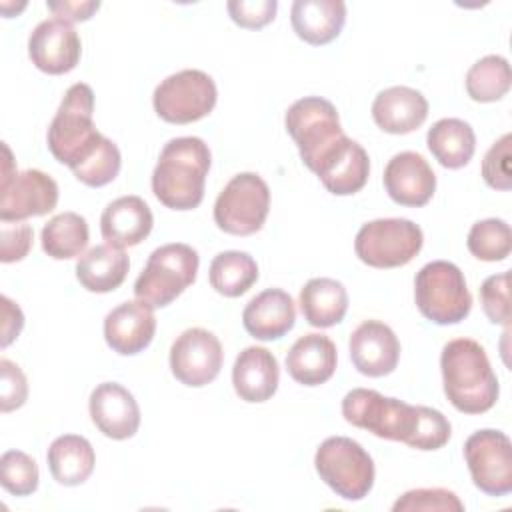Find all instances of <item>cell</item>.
<instances>
[{
    "mask_svg": "<svg viewBox=\"0 0 512 512\" xmlns=\"http://www.w3.org/2000/svg\"><path fill=\"white\" fill-rule=\"evenodd\" d=\"M154 216L140 196H120L112 200L100 216V232L106 244L128 248L140 244L152 232Z\"/></svg>",
    "mask_w": 512,
    "mask_h": 512,
    "instance_id": "20",
    "label": "cell"
},
{
    "mask_svg": "<svg viewBox=\"0 0 512 512\" xmlns=\"http://www.w3.org/2000/svg\"><path fill=\"white\" fill-rule=\"evenodd\" d=\"M222 360V344L206 328L184 330L170 348V370L178 382L190 388L210 384L218 376Z\"/></svg>",
    "mask_w": 512,
    "mask_h": 512,
    "instance_id": "13",
    "label": "cell"
},
{
    "mask_svg": "<svg viewBox=\"0 0 512 512\" xmlns=\"http://www.w3.org/2000/svg\"><path fill=\"white\" fill-rule=\"evenodd\" d=\"M280 380L276 356L262 346L244 348L232 368V384L240 400L266 402L274 396Z\"/></svg>",
    "mask_w": 512,
    "mask_h": 512,
    "instance_id": "23",
    "label": "cell"
},
{
    "mask_svg": "<svg viewBox=\"0 0 512 512\" xmlns=\"http://www.w3.org/2000/svg\"><path fill=\"white\" fill-rule=\"evenodd\" d=\"M198 252L182 242H172L156 248L134 282L136 300L150 308H164L172 304L190 284L198 272Z\"/></svg>",
    "mask_w": 512,
    "mask_h": 512,
    "instance_id": "6",
    "label": "cell"
},
{
    "mask_svg": "<svg viewBox=\"0 0 512 512\" xmlns=\"http://www.w3.org/2000/svg\"><path fill=\"white\" fill-rule=\"evenodd\" d=\"M510 272H500L488 276L480 286L482 310L492 324L504 328L510 326Z\"/></svg>",
    "mask_w": 512,
    "mask_h": 512,
    "instance_id": "39",
    "label": "cell"
},
{
    "mask_svg": "<svg viewBox=\"0 0 512 512\" xmlns=\"http://www.w3.org/2000/svg\"><path fill=\"white\" fill-rule=\"evenodd\" d=\"M394 512H462L460 498L446 488H416L404 492L392 506Z\"/></svg>",
    "mask_w": 512,
    "mask_h": 512,
    "instance_id": "37",
    "label": "cell"
},
{
    "mask_svg": "<svg viewBox=\"0 0 512 512\" xmlns=\"http://www.w3.org/2000/svg\"><path fill=\"white\" fill-rule=\"evenodd\" d=\"M440 370L444 394L458 412L482 414L496 404L500 394L498 378L486 350L476 340H450L442 348Z\"/></svg>",
    "mask_w": 512,
    "mask_h": 512,
    "instance_id": "3",
    "label": "cell"
},
{
    "mask_svg": "<svg viewBox=\"0 0 512 512\" xmlns=\"http://www.w3.org/2000/svg\"><path fill=\"white\" fill-rule=\"evenodd\" d=\"M218 100L214 80L202 70H180L164 78L152 96L156 114L170 124H190L208 116Z\"/></svg>",
    "mask_w": 512,
    "mask_h": 512,
    "instance_id": "11",
    "label": "cell"
},
{
    "mask_svg": "<svg viewBox=\"0 0 512 512\" xmlns=\"http://www.w3.org/2000/svg\"><path fill=\"white\" fill-rule=\"evenodd\" d=\"M372 118L388 134H408L428 118V100L410 86H392L374 98Z\"/></svg>",
    "mask_w": 512,
    "mask_h": 512,
    "instance_id": "22",
    "label": "cell"
},
{
    "mask_svg": "<svg viewBox=\"0 0 512 512\" xmlns=\"http://www.w3.org/2000/svg\"><path fill=\"white\" fill-rule=\"evenodd\" d=\"M28 398V382L18 364L8 358L0 360V410L12 412L24 406Z\"/></svg>",
    "mask_w": 512,
    "mask_h": 512,
    "instance_id": "41",
    "label": "cell"
},
{
    "mask_svg": "<svg viewBox=\"0 0 512 512\" xmlns=\"http://www.w3.org/2000/svg\"><path fill=\"white\" fill-rule=\"evenodd\" d=\"M370 174V158L356 140H346L336 156L316 174L324 188L336 196L360 192Z\"/></svg>",
    "mask_w": 512,
    "mask_h": 512,
    "instance_id": "29",
    "label": "cell"
},
{
    "mask_svg": "<svg viewBox=\"0 0 512 512\" xmlns=\"http://www.w3.org/2000/svg\"><path fill=\"white\" fill-rule=\"evenodd\" d=\"M142 300H128L112 308L104 318L106 344L122 356H134L150 346L156 332V316Z\"/></svg>",
    "mask_w": 512,
    "mask_h": 512,
    "instance_id": "19",
    "label": "cell"
},
{
    "mask_svg": "<svg viewBox=\"0 0 512 512\" xmlns=\"http://www.w3.org/2000/svg\"><path fill=\"white\" fill-rule=\"evenodd\" d=\"M0 302H2V338H0V346L6 348L18 338V334L24 326V314H22L20 306L16 302H12L8 296H2Z\"/></svg>",
    "mask_w": 512,
    "mask_h": 512,
    "instance_id": "43",
    "label": "cell"
},
{
    "mask_svg": "<svg viewBox=\"0 0 512 512\" xmlns=\"http://www.w3.org/2000/svg\"><path fill=\"white\" fill-rule=\"evenodd\" d=\"M90 418L112 440H126L138 432L140 408L130 390L118 382H102L90 394Z\"/></svg>",
    "mask_w": 512,
    "mask_h": 512,
    "instance_id": "17",
    "label": "cell"
},
{
    "mask_svg": "<svg viewBox=\"0 0 512 512\" xmlns=\"http://www.w3.org/2000/svg\"><path fill=\"white\" fill-rule=\"evenodd\" d=\"M510 84V64L498 54L480 58L466 72V92L474 102H496L508 94Z\"/></svg>",
    "mask_w": 512,
    "mask_h": 512,
    "instance_id": "33",
    "label": "cell"
},
{
    "mask_svg": "<svg viewBox=\"0 0 512 512\" xmlns=\"http://www.w3.org/2000/svg\"><path fill=\"white\" fill-rule=\"evenodd\" d=\"M58 204V184L42 170L16 172L0 180V220L22 222L30 216H44Z\"/></svg>",
    "mask_w": 512,
    "mask_h": 512,
    "instance_id": "14",
    "label": "cell"
},
{
    "mask_svg": "<svg viewBox=\"0 0 512 512\" xmlns=\"http://www.w3.org/2000/svg\"><path fill=\"white\" fill-rule=\"evenodd\" d=\"M210 148L198 136H180L166 142L152 172V192L172 210L198 208L210 170Z\"/></svg>",
    "mask_w": 512,
    "mask_h": 512,
    "instance_id": "2",
    "label": "cell"
},
{
    "mask_svg": "<svg viewBox=\"0 0 512 512\" xmlns=\"http://www.w3.org/2000/svg\"><path fill=\"white\" fill-rule=\"evenodd\" d=\"M384 188L400 204L418 208L430 202L436 192V174L418 152H400L384 168Z\"/></svg>",
    "mask_w": 512,
    "mask_h": 512,
    "instance_id": "18",
    "label": "cell"
},
{
    "mask_svg": "<svg viewBox=\"0 0 512 512\" xmlns=\"http://www.w3.org/2000/svg\"><path fill=\"white\" fill-rule=\"evenodd\" d=\"M88 222L76 212H62L42 228V250L54 260H68L84 252L88 244Z\"/></svg>",
    "mask_w": 512,
    "mask_h": 512,
    "instance_id": "32",
    "label": "cell"
},
{
    "mask_svg": "<svg viewBox=\"0 0 512 512\" xmlns=\"http://www.w3.org/2000/svg\"><path fill=\"white\" fill-rule=\"evenodd\" d=\"M296 320L294 300L280 288H268L256 294L242 312L246 332L256 340H278L292 330Z\"/></svg>",
    "mask_w": 512,
    "mask_h": 512,
    "instance_id": "21",
    "label": "cell"
},
{
    "mask_svg": "<svg viewBox=\"0 0 512 512\" xmlns=\"http://www.w3.org/2000/svg\"><path fill=\"white\" fill-rule=\"evenodd\" d=\"M300 310L314 328L336 326L346 316L348 292L334 278H312L300 290Z\"/></svg>",
    "mask_w": 512,
    "mask_h": 512,
    "instance_id": "27",
    "label": "cell"
},
{
    "mask_svg": "<svg viewBox=\"0 0 512 512\" xmlns=\"http://www.w3.org/2000/svg\"><path fill=\"white\" fill-rule=\"evenodd\" d=\"M320 480L344 500H362L374 486L372 456L348 436L326 438L314 456Z\"/></svg>",
    "mask_w": 512,
    "mask_h": 512,
    "instance_id": "8",
    "label": "cell"
},
{
    "mask_svg": "<svg viewBox=\"0 0 512 512\" xmlns=\"http://www.w3.org/2000/svg\"><path fill=\"white\" fill-rule=\"evenodd\" d=\"M512 134L498 138L482 160V178L494 190L512 188Z\"/></svg>",
    "mask_w": 512,
    "mask_h": 512,
    "instance_id": "38",
    "label": "cell"
},
{
    "mask_svg": "<svg viewBox=\"0 0 512 512\" xmlns=\"http://www.w3.org/2000/svg\"><path fill=\"white\" fill-rule=\"evenodd\" d=\"M48 8L66 22H84L100 8V2H48Z\"/></svg>",
    "mask_w": 512,
    "mask_h": 512,
    "instance_id": "44",
    "label": "cell"
},
{
    "mask_svg": "<svg viewBox=\"0 0 512 512\" xmlns=\"http://www.w3.org/2000/svg\"><path fill=\"white\" fill-rule=\"evenodd\" d=\"M94 92L88 84L76 82L72 84L58 110L48 126V150L50 154L66 164L70 170L78 168L84 160H88L104 134H100L94 126Z\"/></svg>",
    "mask_w": 512,
    "mask_h": 512,
    "instance_id": "4",
    "label": "cell"
},
{
    "mask_svg": "<svg viewBox=\"0 0 512 512\" xmlns=\"http://www.w3.org/2000/svg\"><path fill=\"white\" fill-rule=\"evenodd\" d=\"M270 210V188L254 172L236 174L214 202L216 226L234 236L256 234Z\"/></svg>",
    "mask_w": 512,
    "mask_h": 512,
    "instance_id": "10",
    "label": "cell"
},
{
    "mask_svg": "<svg viewBox=\"0 0 512 512\" xmlns=\"http://www.w3.org/2000/svg\"><path fill=\"white\" fill-rule=\"evenodd\" d=\"M120 166H122V158H120L118 146L104 136L96 152L88 160H84L78 168H74L72 174L82 184L90 188H100L110 184L118 176Z\"/></svg>",
    "mask_w": 512,
    "mask_h": 512,
    "instance_id": "36",
    "label": "cell"
},
{
    "mask_svg": "<svg viewBox=\"0 0 512 512\" xmlns=\"http://www.w3.org/2000/svg\"><path fill=\"white\" fill-rule=\"evenodd\" d=\"M424 244L418 224L408 218H378L362 224L354 240L360 262L372 268L406 266Z\"/></svg>",
    "mask_w": 512,
    "mask_h": 512,
    "instance_id": "9",
    "label": "cell"
},
{
    "mask_svg": "<svg viewBox=\"0 0 512 512\" xmlns=\"http://www.w3.org/2000/svg\"><path fill=\"white\" fill-rule=\"evenodd\" d=\"M208 278L210 286L218 294L226 298H238L258 280V264L248 252L226 250L216 254L210 262Z\"/></svg>",
    "mask_w": 512,
    "mask_h": 512,
    "instance_id": "31",
    "label": "cell"
},
{
    "mask_svg": "<svg viewBox=\"0 0 512 512\" xmlns=\"http://www.w3.org/2000/svg\"><path fill=\"white\" fill-rule=\"evenodd\" d=\"M80 54V36L74 26L62 18L40 22L28 38V56L32 64L52 76L74 70Z\"/></svg>",
    "mask_w": 512,
    "mask_h": 512,
    "instance_id": "15",
    "label": "cell"
},
{
    "mask_svg": "<svg viewBox=\"0 0 512 512\" xmlns=\"http://www.w3.org/2000/svg\"><path fill=\"white\" fill-rule=\"evenodd\" d=\"M414 300L424 318L434 324H458L472 310V296L462 270L448 260L424 264L414 278Z\"/></svg>",
    "mask_w": 512,
    "mask_h": 512,
    "instance_id": "7",
    "label": "cell"
},
{
    "mask_svg": "<svg viewBox=\"0 0 512 512\" xmlns=\"http://www.w3.org/2000/svg\"><path fill=\"white\" fill-rule=\"evenodd\" d=\"M468 250L474 258L484 262L506 260L512 250L510 226L500 218L478 220L468 232Z\"/></svg>",
    "mask_w": 512,
    "mask_h": 512,
    "instance_id": "34",
    "label": "cell"
},
{
    "mask_svg": "<svg viewBox=\"0 0 512 512\" xmlns=\"http://www.w3.org/2000/svg\"><path fill=\"white\" fill-rule=\"evenodd\" d=\"M342 416L356 428L416 450H438L452 434V426L440 410L414 406L370 388L350 390L342 398Z\"/></svg>",
    "mask_w": 512,
    "mask_h": 512,
    "instance_id": "1",
    "label": "cell"
},
{
    "mask_svg": "<svg viewBox=\"0 0 512 512\" xmlns=\"http://www.w3.org/2000/svg\"><path fill=\"white\" fill-rule=\"evenodd\" d=\"M286 132L298 146L302 162L318 174L344 146V134L336 106L320 96L296 100L284 116Z\"/></svg>",
    "mask_w": 512,
    "mask_h": 512,
    "instance_id": "5",
    "label": "cell"
},
{
    "mask_svg": "<svg viewBox=\"0 0 512 512\" xmlns=\"http://www.w3.org/2000/svg\"><path fill=\"white\" fill-rule=\"evenodd\" d=\"M52 478L62 486L84 484L96 464V454L92 444L78 434L58 436L46 454Z\"/></svg>",
    "mask_w": 512,
    "mask_h": 512,
    "instance_id": "28",
    "label": "cell"
},
{
    "mask_svg": "<svg viewBox=\"0 0 512 512\" xmlns=\"http://www.w3.org/2000/svg\"><path fill=\"white\" fill-rule=\"evenodd\" d=\"M130 258L122 248L98 244L84 252L76 262V278L88 292H112L128 274Z\"/></svg>",
    "mask_w": 512,
    "mask_h": 512,
    "instance_id": "26",
    "label": "cell"
},
{
    "mask_svg": "<svg viewBox=\"0 0 512 512\" xmlns=\"http://www.w3.org/2000/svg\"><path fill=\"white\" fill-rule=\"evenodd\" d=\"M336 346L324 334L300 336L286 354V370L292 380L304 386H320L336 372Z\"/></svg>",
    "mask_w": 512,
    "mask_h": 512,
    "instance_id": "24",
    "label": "cell"
},
{
    "mask_svg": "<svg viewBox=\"0 0 512 512\" xmlns=\"http://www.w3.org/2000/svg\"><path fill=\"white\" fill-rule=\"evenodd\" d=\"M426 144L440 166L456 170L472 160L476 134L472 126L460 118H442L428 130Z\"/></svg>",
    "mask_w": 512,
    "mask_h": 512,
    "instance_id": "30",
    "label": "cell"
},
{
    "mask_svg": "<svg viewBox=\"0 0 512 512\" xmlns=\"http://www.w3.org/2000/svg\"><path fill=\"white\" fill-rule=\"evenodd\" d=\"M32 226L24 222H2L0 226V260L4 264L20 262L32 248Z\"/></svg>",
    "mask_w": 512,
    "mask_h": 512,
    "instance_id": "42",
    "label": "cell"
},
{
    "mask_svg": "<svg viewBox=\"0 0 512 512\" xmlns=\"http://www.w3.org/2000/svg\"><path fill=\"white\" fill-rule=\"evenodd\" d=\"M464 460L474 486L488 496L512 492V444L492 428L478 430L464 442Z\"/></svg>",
    "mask_w": 512,
    "mask_h": 512,
    "instance_id": "12",
    "label": "cell"
},
{
    "mask_svg": "<svg viewBox=\"0 0 512 512\" xmlns=\"http://www.w3.org/2000/svg\"><path fill=\"white\" fill-rule=\"evenodd\" d=\"M38 466L22 450H6L0 458V482L14 496H30L38 488Z\"/></svg>",
    "mask_w": 512,
    "mask_h": 512,
    "instance_id": "35",
    "label": "cell"
},
{
    "mask_svg": "<svg viewBox=\"0 0 512 512\" xmlns=\"http://www.w3.org/2000/svg\"><path fill=\"white\" fill-rule=\"evenodd\" d=\"M234 24L248 30H258L270 24L276 16V0H232L226 4Z\"/></svg>",
    "mask_w": 512,
    "mask_h": 512,
    "instance_id": "40",
    "label": "cell"
},
{
    "mask_svg": "<svg viewBox=\"0 0 512 512\" xmlns=\"http://www.w3.org/2000/svg\"><path fill=\"white\" fill-rule=\"evenodd\" d=\"M296 36L312 46H322L338 38L346 22L342 0H296L290 10Z\"/></svg>",
    "mask_w": 512,
    "mask_h": 512,
    "instance_id": "25",
    "label": "cell"
},
{
    "mask_svg": "<svg viewBox=\"0 0 512 512\" xmlns=\"http://www.w3.org/2000/svg\"><path fill=\"white\" fill-rule=\"evenodd\" d=\"M348 348L354 368L370 378L394 372L400 360V342L394 330L380 320H364L350 334Z\"/></svg>",
    "mask_w": 512,
    "mask_h": 512,
    "instance_id": "16",
    "label": "cell"
}]
</instances>
